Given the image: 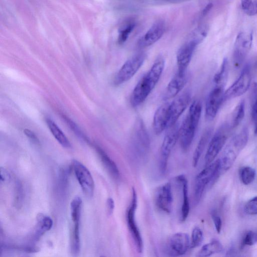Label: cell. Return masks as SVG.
Segmentation results:
<instances>
[{"label": "cell", "instance_id": "1", "mask_svg": "<svg viewBox=\"0 0 257 257\" xmlns=\"http://www.w3.org/2000/svg\"><path fill=\"white\" fill-rule=\"evenodd\" d=\"M202 111L200 101L194 100L189 109L188 113L180 126V146L184 151L190 148L196 134Z\"/></svg>", "mask_w": 257, "mask_h": 257}, {"label": "cell", "instance_id": "2", "mask_svg": "<svg viewBox=\"0 0 257 257\" xmlns=\"http://www.w3.org/2000/svg\"><path fill=\"white\" fill-rule=\"evenodd\" d=\"M248 140V131L246 127L231 139L219 159L220 174L227 171L232 166L237 156L246 145Z\"/></svg>", "mask_w": 257, "mask_h": 257}, {"label": "cell", "instance_id": "3", "mask_svg": "<svg viewBox=\"0 0 257 257\" xmlns=\"http://www.w3.org/2000/svg\"><path fill=\"white\" fill-rule=\"evenodd\" d=\"M131 151L137 161H144L150 149V141L145 125L141 118L137 119L132 134Z\"/></svg>", "mask_w": 257, "mask_h": 257}, {"label": "cell", "instance_id": "4", "mask_svg": "<svg viewBox=\"0 0 257 257\" xmlns=\"http://www.w3.org/2000/svg\"><path fill=\"white\" fill-rule=\"evenodd\" d=\"M207 32V26L199 27L195 32L193 38L184 43L178 50L176 56L178 72H186L195 49L206 36Z\"/></svg>", "mask_w": 257, "mask_h": 257}, {"label": "cell", "instance_id": "5", "mask_svg": "<svg viewBox=\"0 0 257 257\" xmlns=\"http://www.w3.org/2000/svg\"><path fill=\"white\" fill-rule=\"evenodd\" d=\"M220 174L219 159L206 166V167L198 174L195 178L194 189V201L196 203L201 198L206 186L214 181Z\"/></svg>", "mask_w": 257, "mask_h": 257}, {"label": "cell", "instance_id": "6", "mask_svg": "<svg viewBox=\"0 0 257 257\" xmlns=\"http://www.w3.org/2000/svg\"><path fill=\"white\" fill-rule=\"evenodd\" d=\"M180 126L177 122L167 128L160 149L159 168L161 173L164 174L167 168L170 154L179 137Z\"/></svg>", "mask_w": 257, "mask_h": 257}, {"label": "cell", "instance_id": "7", "mask_svg": "<svg viewBox=\"0 0 257 257\" xmlns=\"http://www.w3.org/2000/svg\"><path fill=\"white\" fill-rule=\"evenodd\" d=\"M146 59V54L140 53L129 58L123 64L113 80L115 85H119L131 79L138 72Z\"/></svg>", "mask_w": 257, "mask_h": 257}, {"label": "cell", "instance_id": "8", "mask_svg": "<svg viewBox=\"0 0 257 257\" xmlns=\"http://www.w3.org/2000/svg\"><path fill=\"white\" fill-rule=\"evenodd\" d=\"M138 204V197L136 191L132 188L131 202L126 212V222L128 230L132 236L137 250L141 253L143 250V241L141 232L135 219V213Z\"/></svg>", "mask_w": 257, "mask_h": 257}, {"label": "cell", "instance_id": "9", "mask_svg": "<svg viewBox=\"0 0 257 257\" xmlns=\"http://www.w3.org/2000/svg\"><path fill=\"white\" fill-rule=\"evenodd\" d=\"M252 42V33L240 32L236 37L233 53L234 65L238 68L249 53Z\"/></svg>", "mask_w": 257, "mask_h": 257}, {"label": "cell", "instance_id": "10", "mask_svg": "<svg viewBox=\"0 0 257 257\" xmlns=\"http://www.w3.org/2000/svg\"><path fill=\"white\" fill-rule=\"evenodd\" d=\"M251 82L250 68L246 65L236 81L224 92V100L239 97L248 89Z\"/></svg>", "mask_w": 257, "mask_h": 257}, {"label": "cell", "instance_id": "11", "mask_svg": "<svg viewBox=\"0 0 257 257\" xmlns=\"http://www.w3.org/2000/svg\"><path fill=\"white\" fill-rule=\"evenodd\" d=\"M227 126H222L211 138L205 156V166L214 161L224 147L227 138Z\"/></svg>", "mask_w": 257, "mask_h": 257}, {"label": "cell", "instance_id": "12", "mask_svg": "<svg viewBox=\"0 0 257 257\" xmlns=\"http://www.w3.org/2000/svg\"><path fill=\"white\" fill-rule=\"evenodd\" d=\"M190 240L188 234L175 233L168 238L166 249L169 256H178L184 254L190 248Z\"/></svg>", "mask_w": 257, "mask_h": 257}, {"label": "cell", "instance_id": "13", "mask_svg": "<svg viewBox=\"0 0 257 257\" xmlns=\"http://www.w3.org/2000/svg\"><path fill=\"white\" fill-rule=\"evenodd\" d=\"M73 167L76 177L84 194L87 197L93 196L94 183L92 175L88 169L77 160H73Z\"/></svg>", "mask_w": 257, "mask_h": 257}, {"label": "cell", "instance_id": "14", "mask_svg": "<svg viewBox=\"0 0 257 257\" xmlns=\"http://www.w3.org/2000/svg\"><path fill=\"white\" fill-rule=\"evenodd\" d=\"M156 85L146 73L133 91L130 100L132 106L136 107L144 102Z\"/></svg>", "mask_w": 257, "mask_h": 257}, {"label": "cell", "instance_id": "15", "mask_svg": "<svg viewBox=\"0 0 257 257\" xmlns=\"http://www.w3.org/2000/svg\"><path fill=\"white\" fill-rule=\"evenodd\" d=\"M224 87L215 86L209 93L205 105V117L207 120L213 119L223 101L224 98Z\"/></svg>", "mask_w": 257, "mask_h": 257}, {"label": "cell", "instance_id": "16", "mask_svg": "<svg viewBox=\"0 0 257 257\" xmlns=\"http://www.w3.org/2000/svg\"><path fill=\"white\" fill-rule=\"evenodd\" d=\"M191 97V94L189 92H185L170 103L169 120L167 128L177 122L189 104Z\"/></svg>", "mask_w": 257, "mask_h": 257}, {"label": "cell", "instance_id": "17", "mask_svg": "<svg viewBox=\"0 0 257 257\" xmlns=\"http://www.w3.org/2000/svg\"><path fill=\"white\" fill-rule=\"evenodd\" d=\"M155 200L156 205L159 209L166 213L171 212L173 196L170 183H166L158 188L156 192Z\"/></svg>", "mask_w": 257, "mask_h": 257}, {"label": "cell", "instance_id": "18", "mask_svg": "<svg viewBox=\"0 0 257 257\" xmlns=\"http://www.w3.org/2000/svg\"><path fill=\"white\" fill-rule=\"evenodd\" d=\"M165 31V23L162 20L156 21L138 41L140 48L149 47L158 41Z\"/></svg>", "mask_w": 257, "mask_h": 257}, {"label": "cell", "instance_id": "19", "mask_svg": "<svg viewBox=\"0 0 257 257\" xmlns=\"http://www.w3.org/2000/svg\"><path fill=\"white\" fill-rule=\"evenodd\" d=\"M169 102L162 104L154 113L153 126L156 135H160L168 127L169 120Z\"/></svg>", "mask_w": 257, "mask_h": 257}, {"label": "cell", "instance_id": "20", "mask_svg": "<svg viewBox=\"0 0 257 257\" xmlns=\"http://www.w3.org/2000/svg\"><path fill=\"white\" fill-rule=\"evenodd\" d=\"M188 79L186 72H177L169 82L164 93L163 98L167 100L175 97L186 85Z\"/></svg>", "mask_w": 257, "mask_h": 257}, {"label": "cell", "instance_id": "21", "mask_svg": "<svg viewBox=\"0 0 257 257\" xmlns=\"http://www.w3.org/2000/svg\"><path fill=\"white\" fill-rule=\"evenodd\" d=\"M176 180L181 186L182 203L181 208L180 220L181 222H184L187 218L190 212L188 181L183 175L177 176Z\"/></svg>", "mask_w": 257, "mask_h": 257}, {"label": "cell", "instance_id": "22", "mask_svg": "<svg viewBox=\"0 0 257 257\" xmlns=\"http://www.w3.org/2000/svg\"><path fill=\"white\" fill-rule=\"evenodd\" d=\"M212 132V130L211 128L206 129L198 141L192 157V165L194 167H196L197 166L199 160L210 139Z\"/></svg>", "mask_w": 257, "mask_h": 257}, {"label": "cell", "instance_id": "23", "mask_svg": "<svg viewBox=\"0 0 257 257\" xmlns=\"http://www.w3.org/2000/svg\"><path fill=\"white\" fill-rule=\"evenodd\" d=\"M97 150L104 167L114 178H118L119 172L116 164L101 148L97 147Z\"/></svg>", "mask_w": 257, "mask_h": 257}, {"label": "cell", "instance_id": "24", "mask_svg": "<svg viewBox=\"0 0 257 257\" xmlns=\"http://www.w3.org/2000/svg\"><path fill=\"white\" fill-rule=\"evenodd\" d=\"M47 123L51 133L56 140L63 147L69 148L71 144L66 136L58 126V125L51 119H47Z\"/></svg>", "mask_w": 257, "mask_h": 257}, {"label": "cell", "instance_id": "25", "mask_svg": "<svg viewBox=\"0 0 257 257\" xmlns=\"http://www.w3.org/2000/svg\"><path fill=\"white\" fill-rule=\"evenodd\" d=\"M245 113V102L243 99L240 100L233 109L230 119V128L237 127L243 120Z\"/></svg>", "mask_w": 257, "mask_h": 257}, {"label": "cell", "instance_id": "26", "mask_svg": "<svg viewBox=\"0 0 257 257\" xmlns=\"http://www.w3.org/2000/svg\"><path fill=\"white\" fill-rule=\"evenodd\" d=\"M223 250L222 244L217 240L213 239L204 245L197 253L200 257L209 256L212 254L221 252Z\"/></svg>", "mask_w": 257, "mask_h": 257}, {"label": "cell", "instance_id": "27", "mask_svg": "<svg viewBox=\"0 0 257 257\" xmlns=\"http://www.w3.org/2000/svg\"><path fill=\"white\" fill-rule=\"evenodd\" d=\"M228 73V62L227 58H224L218 72L215 74L213 81L215 86L224 87L227 82Z\"/></svg>", "mask_w": 257, "mask_h": 257}, {"label": "cell", "instance_id": "28", "mask_svg": "<svg viewBox=\"0 0 257 257\" xmlns=\"http://www.w3.org/2000/svg\"><path fill=\"white\" fill-rule=\"evenodd\" d=\"M38 223L35 238L41 236L45 232L51 229L53 225L52 219L48 216L39 214L37 218Z\"/></svg>", "mask_w": 257, "mask_h": 257}, {"label": "cell", "instance_id": "29", "mask_svg": "<svg viewBox=\"0 0 257 257\" xmlns=\"http://www.w3.org/2000/svg\"><path fill=\"white\" fill-rule=\"evenodd\" d=\"M136 25V21L133 19L128 20L122 24L118 30L117 42L119 44H123L126 42Z\"/></svg>", "mask_w": 257, "mask_h": 257}, {"label": "cell", "instance_id": "30", "mask_svg": "<svg viewBox=\"0 0 257 257\" xmlns=\"http://www.w3.org/2000/svg\"><path fill=\"white\" fill-rule=\"evenodd\" d=\"M73 228L71 236V250L74 255L79 254L80 251L79 222L73 223Z\"/></svg>", "mask_w": 257, "mask_h": 257}, {"label": "cell", "instance_id": "31", "mask_svg": "<svg viewBox=\"0 0 257 257\" xmlns=\"http://www.w3.org/2000/svg\"><path fill=\"white\" fill-rule=\"evenodd\" d=\"M81 206V198L79 196L75 197L70 204L71 217L73 223L79 222Z\"/></svg>", "mask_w": 257, "mask_h": 257}, {"label": "cell", "instance_id": "32", "mask_svg": "<svg viewBox=\"0 0 257 257\" xmlns=\"http://www.w3.org/2000/svg\"><path fill=\"white\" fill-rule=\"evenodd\" d=\"M239 176L242 183L247 185L254 180L255 177V171L250 167H243L240 170Z\"/></svg>", "mask_w": 257, "mask_h": 257}, {"label": "cell", "instance_id": "33", "mask_svg": "<svg viewBox=\"0 0 257 257\" xmlns=\"http://www.w3.org/2000/svg\"><path fill=\"white\" fill-rule=\"evenodd\" d=\"M203 240V234L201 229L197 227H195L191 233L190 248H194L199 246Z\"/></svg>", "mask_w": 257, "mask_h": 257}, {"label": "cell", "instance_id": "34", "mask_svg": "<svg viewBox=\"0 0 257 257\" xmlns=\"http://www.w3.org/2000/svg\"><path fill=\"white\" fill-rule=\"evenodd\" d=\"M241 6L247 15L252 16L257 14V0H241Z\"/></svg>", "mask_w": 257, "mask_h": 257}, {"label": "cell", "instance_id": "35", "mask_svg": "<svg viewBox=\"0 0 257 257\" xmlns=\"http://www.w3.org/2000/svg\"><path fill=\"white\" fill-rule=\"evenodd\" d=\"M257 242V234L252 231H248L244 235L241 243V246H251Z\"/></svg>", "mask_w": 257, "mask_h": 257}, {"label": "cell", "instance_id": "36", "mask_svg": "<svg viewBox=\"0 0 257 257\" xmlns=\"http://www.w3.org/2000/svg\"><path fill=\"white\" fill-rule=\"evenodd\" d=\"M244 210L249 215L257 214V196L250 199L245 205Z\"/></svg>", "mask_w": 257, "mask_h": 257}, {"label": "cell", "instance_id": "37", "mask_svg": "<svg viewBox=\"0 0 257 257\" xmlns=\"http://www.w3.org/2000/svg\"><path fill=\"white\" fill-rule=\"evenodd\" d=\"M254 91L256 98L252 106L251 116L254 125V132L257 135V84L254 86Z\"/></svg>", "mask_w": 257, "mask_h": 257}, {"label": "cell", "instance_id": "38", "mask_svg": "<svg viewBox=\"0 0 257 257\" xmlns=\"http://www.w3.org/2000/svg\"><path fill=\"white\" fill-rule=\"evenodd\" d=\"M211 217L216 231L220 233L222 227V221L220 217L214 211L211 213Z\"/></svg>", "mask_w": 257, "mask_h": 257}, {"label": "cell", "instance_id": "39", "mask_svg": "<svg viewBox=\"0 0 257 257\" xmlns=\"http://www.w3.org/2000/svg\"><path fill=\"white\" fill-rule=\"evenodd\" d=\"M106 211L108 215H111L114 210V202L113 199L109 197L106 200Z\"/></svg>", "mask_w": 257, "mask_h": 257}, {"label": "cell", "instance_id": "40", "mask_svg": "<svg viewBox=\"0 0 257 257\" xmlns=\"http://www.w3.org/2000/svg\"><path fill=\"white\" fill-rule=\"evenodd\" d=\"M24 132L25 135L33 142L36 143H39L38 139L32 131L28 129H25Z\"/></svg>", "mask_w": 257, "mask_h": 257}, {"label": "cell", "instance_id": "41", "mask_svg": "<svg viewBox=\"0 0 257 257\" xmlns=\"http://www.w3.org/2000/svg\"><path fill=\"white\" fill-rule=\"evenodd\" d=\"M10 176L8 172L5 169L2 168L1 169V182H6L9 179Z\"/></svg>", "mask_w": 257, "mask_h": 257}, {"label": "cell", "instance_id": "42", "mask_svg": "<svg viewBox=\"0 0 257 257\" xmlns=\"http://www.w3.org/2000/svg\"><path fill=\"white\" fill-rule=\"evenodd\" d=\"M213 5L212 3L208 4L203 9L202 15L204 16H205L210 11Z\"/></svg>", "mask_w": 257, "mask_h": 257}, {"label": "cell", "instance_id": "43", "mask_svg": "<svg viewBox=\"0 0 257 257\" xmlns=\"http://www.w3.org/2000/svg\"><path fill=\"white\" fill-rule=\"evenodd\" d=\"M255 64H256V66H257V58H256V61H255Z\"/></svg>", "mask_w": 257, "mask_h": 257}]
</instances>
